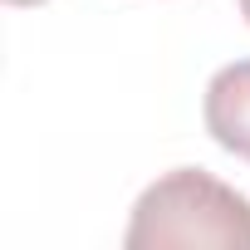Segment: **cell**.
Returning <instances> with one entry per match:
<instances>
[{
  "label": "cell",
  "instance_id": "277c9868",
  "mask_svg": "<svg viewBox=\"0 0 250 250\" xmlns=\"http://www.w3.org/2000/svg\"><path fill=\"white\" fill-rule=\"evenodd\" d=\"M240 15H245V20H250V0H240Z\"/></svg>",
  "mask_w": 250,
  "mask_h": 250
},
{
  "label": "cell",
  "instance_id": "7a4b0ae2",
  "mask_svg": "<svg viewBox=\"0 0 250 250\" xmlns=\"http://www.w3.org/2000/svg\"><path fill=\"white\" fill-rule=\"evenodd\" d=\"M201 118H206V133L226 152L250 162V59H235L211 74Z\"/></svg>",
  "mask_w": 250,
  "mask_h": 250
},
{
  "label": "cell",
  "instance_id": "3957f363",
  "mask_svg": "<svg viewBox=\"0 0 250 250\" xmlns=\"http://www.w3.org/2000/svg\"><path fill=\"white\" fill-rule=\"evenodd\" d=\"M5 5H40V0H5Z\"/></svg>",
  "mask_w": 250,
  "mask_h": 250
},
{
  "label": "cell",
  "instance_id": "6da1fadb",
  "mask_svg": "<svg viewBox=\"0 0 250 250\" xmlns=\"http://www.w3.org/2000/svg\"><path fill=\"white\" fill-rule=\"evenodd\" d=\"M123 245L128 250H172V245L250 250V201L201 167H177L138 196Z\"/></svg>",
  "mask_w": 250,
  "mask_h": 250
}]
</instances>
